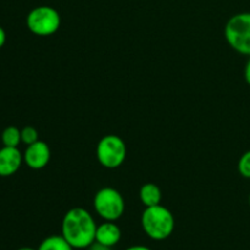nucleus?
I'll return each mask as SVG.
<instances>
[{"label": "nucleus", "instance_id": "obj_13", "mask_svg": "<svg viewBox=\"0 0 250 250\" xmlns=\"http://www.w3.org/2000/svg\"><path fill=\"white\" fill-rule=\"evenodd\" d=\"M21 141L26 146H31V144L36 143L38 139V131L32 126H26L21 129Z\"/></svg>", "mask_w": 250, "mask_h": 250}, {"label": "nucleus", "instance_id": "obj_1", "mask_svg": "<svg viewBox=\"0 0 250 250\" xmlns=\"http://www.w3.org/2000/svg\"><path fill=\"white\" fill-rule=\"evenodd\" d=\"M97 227L89 211L83 208H72L61 222V236L73 249H87L95 242Z\"/></svg>", "mask_w": 250, "mask_h": 250}, {"label": "nucleus", "instance_id": "obj_7", "mask_svg": "<svg viewBox=\"0 0 250 250\" xmlns=\"http://www.w3.org/2000/svg\"><path fill=\"white\" fill-rule=\"evenodd\" d=\"M50 148L43 141H37L36 143L27 146L23 154V161L32 170H42L50 161Z\"/></svg>", "mask_w": 250, "mask_h": 250}, {"label": "nucleus", "instance_id": "obj_14", "mask_svg": "<svg viewBox=\"0 0 250 250\" xmlns=\"http://www.w3.org/2000/svg\"><path fill=\"white\" fill-rule=\"evenodd\" d=\"M238 171L243 177L250 178V150L246 151L239 159Z\"/></svg>", "mask_w": 250, "mask_h": 250}, {"label": "nucleus", "instance_id": "obj_20", "mask_svg": "<svg viewBox=\"0 0 250 250\" xmlns=\"http://www.w3.org/2000/svg\"><path fill=\"white\" fill-rule=\"evenodd\" d=\"M249 205H250V194H249Z\"/></svg>", "mask_w": 250, "mask_h": 250}, {"label": "nucleus", "instance_id": "obj_15", "mask_svg": "<svg viewBox=\"0 0 250 250\" xmlns=\"http://www.w3.org/2000/svg\"><path fill=\"white\" fill-rule=\"evenodd\" d=\"M88 250H112V248L111 247H106L104 246V244L98 243V242H94V243L88 248Z\"/></svg>", "mask_w": 250, "mask_h": 250}, {"label": "nucleus", "instance_id": "obj_11", "mask_svg": "<svg viewBox=\"0 0 250 250\" xmlns=\"http://www.w3.org/2000/svg\"><path fill=\"white\" fill-rule=\"evenodd\" d=\"M38 250H73V248L62 236H49L42 241Z\"/></svg>", "mask_w": 250, "mask_h": 250}, {"label": "nucleus", "instance_id": "obj_9", "mask_svg": "<svg viewBox=\"0 0 250 250\" xmlns=\"http://www.w3.org/2000/svg\"><path fill=\"white\" fill-rule=\"evenodd\" d=\"M121 239V229L115 221H105L97 227L95 242L106 247H115Z\"/></svg>", "mask_w": 250, "mask_h": 250}, {"label": "nucleus", "instance_id": "obj_10", "mask_svg": "<svg viewBox=\"0 0 250 250\" xmlns=\"http://www.w3.org/2000/svg\"><path fill=\"white\" fill-rule=\"evenodd\" d=\"M139 198L146 208L159 205L161 202V190L154 183H146L139 190Z\"/></svg>", "mask_w": 250, "mask_h": 250}, {"label": "nucleus", "instance_id": "obj_18", "mask_svg": "<svg viewBox=\"0 0 250 250\" xmlns=\"http://www.w3.org/2000/svg\"><path fill=\"white\" fill-rule=\"evenodd\" d=\"M125 250H153V249L148 248V247L146 246H131Z\"/></svg>", "mask_w": 250, "mask_h": 250}, {"label": "nucleus", "instance_id": "obj_3", "mask_svg": "<svg viewBox=\"0 0 250 250\" xmlns=\"http://www.w3.org/2000/svg\"><path fill=\"white\" fill-rule=\"evenodd\" d=\"M225 37L232 49L250 56V12H241L227 21Z\"/></svg>", "mask_w": 250, "mask_h": 250}, {"label": "nucleus", "instance_id": "obj_5", "mask_svg": "<svg viewBox=\"0 0 250 250\" xmlns=\"http://www.w3.org/2000/svg\"><path fill=\"white\" fill-rule=\"evenodd\" d=\"M127 148L122 138L116 134H107L99 141L97 146V159L104 167L117 168L125 163Z\"/></svg>", "mask_w": 250, "mask_h": 250}, {"label": "nucleus", "instance_id": "obj_4", "mask_svg": "<svg viewBox=\"0 0 250 250\" xmlns=\"http://www.w3.org/2000/svg\"><path fill=\"white\" fill-rule=\"evenodd\" d=\"M26 22L32 33L39 37H48L56 33L60 28L61 17L54 7L38 6L29 11Z\"/></svg>", "mask_w": 250, "mask_h": 250}, {"label": "nucleus", "instance_id": "obj_8", "mask_svg": "<svg viewBox=\"0 0 250 250\" xmlns=\"http://www.w3.org/2000/svg\"><path fill=\"white\" fill-rule=\"evenodd\" d=\"M23 163V154L19 148L2 146L0 149V177H10L15 175Z\"/></svg>", "mask_w": 250, "mask_h": 250}, {"label": "nucleus", "instance_id": "obj_16", "mask_svg": "<svg viewBox=\"0 0 250 250\" xmlns=\"http://www.w3.org/2000/svg\"><path fill=\"white\" fill-rule=\"evenodd\" d=\"M244 78H246V82L250 85V56L246 63V68H244Z\"/></svg>", "mask_w": 250, "mask_h": 250}, {"label": "nucleus", "instance_id": "obj_2", "mask_svg": "<svg viewBox=\"0 0 250 250\" xmlns=\"http://www.w3.org/2000/svg\"><path fill=\"white\" fill-rule=\"evenodd\" d=\"M142 229L153 241H165L175 229V217L167 208L154 205L146 208L141 217Z\"/></svg>", "mask_w": 250, "mask_h": 250}, {"label": "nucleus", "instance_id": "obj_12", "mask_svg": "<svg viewBox=\"0 0 250 250\" xmlns=\"http://www.w3.org/2000/svg\"><path fill=\"white\" fill-rule=\"evenodd\" d=\"M1 142L4 146H12V148H19V144L22 143L21 141V129L15 126H9L2 131Z\"/></svg>", "mask_w": 250, "mask_h": 250}, {"label": "nucleus", "instance_id": "obj_19", "mask_svg": "<svg viewBox=\"0 0 250 250\" xmlns=\"http://www.w3.org/2000/svg\"><path fill=\"white\" fill-rule=\"evenodd\" d=\"M17 250H38V249L31 248V247H22V248H19Z\"/></svg>", "mask_w": 250, "mask_h": 250}, {"label": "nucleus", "instance_id": "obj_17", "mask_svg": "<svg viewBox=\"0 0 250 250\" xmlns=\"http://www.w3.org/2000/svg\"><path fill=\"white\" fill-rule=\"evenodd\" d=\"M5 42H6V33H5L4 28H2L1 26H0V49L4 46Z\"/></svg>", "mask_w": 250, "mask_h": 250}, {"label": "nucleus", "instance_id": "obj_6", "mask_svg": "<svg viewBox=\"0 0 250 250\" xmlns=\"http://www.w3.org/2000/svg\"><path fill=\"white\" fill-rule=\"evenodd\" d=\"M94 209L105 221H116L125 212V200L121 193L111 187L98 190L94 197Z\"/></svg>", "mask_w": 250, "mask_h": 250}]
</instances>
